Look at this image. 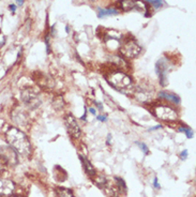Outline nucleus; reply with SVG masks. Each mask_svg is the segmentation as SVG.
Here are the masks:
<instances>
[{"instance_id": "2eb2a0df", "label": "nucleus", "mask_w": 196, "mask_h": 197, "mask_svg": "<svg viewBox=\"0 0 196 197\" xmlns=\"http://www.w3.org/2000/svg\"><path fill=\"white\" fill-rule=\"evenodd\" d=\"M121 36H122L121 32L117 31V30H108V31H106V34H105V39H106L107 41L109 40L119 41L121 39Z\"/></svg>"}, {"instance_id": "39448f33", "label": "nucleus", "mask_w": 196, "mask_h": 197, "mask_svg": "<svg viewBox=\"0 0 196 197\" xmlns=\"http://www.w3.org/2000/svg\"><path fill=\"white\" fill-rule=\"evenodd\" d=\"M64 122H65V126H67V130H68V132H69L70 135L73 136L74 138H78L81 134V127H79L75 118L71 115H68L67 117H65Z\"/></svg>"}, {"instance_id": "aec40b11", "label": "nucleus", "mask_w": 196, "mask_h": 197, "mask_svg": "<svg viewBox=\"0 0 196 197\" xmlns=\"http://www.w3.org/2000/svg\"><path fill=\"white\" fill-rule=\"evenodd\" d=\"M188 155H189L188 150H183V151L180 153V159H181V160H185L186 157H188Z\"/></svg>"}, {"instance_id": "f257e3e1", "label": "nucleus", "mask_w": 196, "mask_h": 197, "mask_svg": "<svg viewBox=\"0 0 196 197\" xmlns=\"http://www.w3.org/2000/svg\"><path fill=\"white\" fill-rule=\"evenodd\" d=\"M6 138L11 148H13L18 154L28 156L31 152V145L26 136L20 130L16 127H10L6 133Z\"/></svg>"}, {"instance_id": "f03ea898", "label": "nucleus", "mask_w": 196, "mask_h": 197, "mask_svg": "<svg viewBox=\"0 0 196 197\" xmlns=\"http://www.w3.org/2000/svg\"><path fill=\"white\" fill-rule=\"evenodd\" d=\"M106 79L113 87L118 88V89H124V88L129 87L132 84V78L130 77L128 74L124 72L116 71L111 72L106 76Z\"/></svg>"}, {"instance_id": "f3484780", "label": "nucleus", "mask_w": 196, "mask_h": 197, "mask_svg": "<svg viewBox=\"0 0 196 197\" xmlns=\"http://www.w3.org/2000/svg\"><path fill=\"white\" fill-rule=\"evenodd\" d=\"M145 1L149 2V3L152 4V6H155V8H157V9L162 8L163 4H164V1H163V0H145Z\"/></svg>"}, {"instance_id": "bb28decb", "label": "nucleus", "mask_w": 196, "mask_h": 197, "mask_svg": "<svg viewBox=\"0 0 196 197\" xmlns=\"http://www.w3.org/2000/svg\"><path fill=\"white\" fill-rule=\"evenodd\" d=\"M18 3V6H23V3H24V0H16Z\"/></svg>"}, {"instance_id": "6ab92c4d", "label": "nucleus", "mask_w": 196, "mask_h": 197, "mask_svg": "<svg viewBox=\"0 0 196 197\" xmlns=\"http://www.w3.org/2000/svg\"><path fill=\"white\" fill-rule=\"evenodd\" d=\"M136 145L137 146H139V148L142 149V151L144 152L145 154H149V149H148V147H147V145L146 143H139V141H136Z\"/></svg>"}, {"instance_id": "cd10ccee", "label": "nucleus", "mask_w": 196, "mask_h": 197, "mask_svg": "<svg viewBox=\"0 0 196 197\" xmlns=\"http://www.w3.org/2000/svg\"><path fill=\"white\" fill-rule=\"evenodd\" d=\"M86 115H87V110H86V108H85V113H84V116H83V118H81V119L86 120Z\"/></svg>"}, {"instance_id": "dca6fc26", "label": "nucleus", "mask_w": 196, "mask_h": 197, "mask_svg": "<svg viewBox=\"0 0 196 197\" xmlns=\"http://www.w3.org/2000/svg\"><path fill=\"white\" fill-rule=\"evenodd\" d=\"M115 181L117 182V186H118L119 191H120L121 193H123V192L127 191V185H125V182L122 178L115 177Z\"/></svg>"}, {"instance_id": "b1692460", "label": "nucleus", "mask_w": 196, "mask_h": 197, "mask_svg": "<svg viewBox=\"0 0 196 197\" xmlns=\"http://www.w3.org/2000/svg\"><path fill=\"white\" fill-rule=\"evenodd\" d=\"M3 163H6V162H4L3 160H2L1 156H0V171H1L2 169H3Z\"/></svg>"}, {"instance_id": "f8f14e48", "label": "nucleus", "mask_w": 196, "mask_h": 197, "mask_svg": "<svg viewBox=\"0 0 196 197\" xmlns=\"http://www.w3.org/2000/svg\"><path fill=\"white\" fill-rule=\"evenodd\" d=\"M159 96L162 99H165L167 101H170L172 103L179 104L180 103V99H179L178 96H176L175 93H170V92H166V91H162L159 93Z\"/></svg>"}, {"instance_id": "412c9836", "label": "nucleus", "mask_w": 196, "mask_h": 197, "mask_svg": "<svg viewBox=\"0 0 196 197\" xmlns=\"http://www.w3.org/2000/svg\"><path fill=\"white\" fill-rule=\"evenodd\" d=\"M97 119L99 120V121H101V122H105L106 121V116H101V115H99V116H97Z\"/></svg>"}, {"instance_id": "7ed1b4c3", "label": "nucleus", "mask_w": 196, "mask_h": 197, "mask_svg": "<svg viewBox=\"0 0 196 197\" xmlns=\"http://www.w3.org/2000/svg\"><path fill=\"white\" fill-rule=\"evenodd\" d=\"M142 50V47L137 44V42H135L134 40H129L125 41L124 44L121 46L120 52L123 56L128 57V58H135L139 55Z\"/></svg>"}, {"instance_id": "ddd939ff", "label": "nucleus", "mask_w": 196, "mask_h": 197, "mask_svg": "<svg viewBox=\"0 0 196 197\" xmlns=\"http://www.w3.org/2000/svg\"><path fill=\"white\" fill-rule=\"evenodd\" d=\"M118 10L116 9H99L98 10V16L100 18H103L105 16H111V15H117Z\"/></svg>"}, {"instance_id": "0eeeda50", "label": "nucleus", "mask_w": 196, "mask_h": 197, "mask_svg": "<svg viewBox=\"0 0 196 197\" xmlns=\"http://www.w3.org/2000/svg\"><path fill=\"white\" fill-rule=\"evenodd\" d=\"M0 156L2 157L6 163H9L11 165H15L17 163V155H16V151L13 148H2L0 151Z\"/></svg>"}, {"instance_id": "4be33fe9", "label": "nucleus", "mask_w": 196, "mask_h": 197, "mask_svg": "<svg viewBox=\"0 0 196 197\" xmlns=\"http://www.w3.org/2000/svg\"><path fill=\"white\" fill-rule=\"evenodd\" d=\"M153 186H155V189H160V187H161V185L159 184V181H158V178L157 177H155V180H153Z\"/></svg>"}, {"instance_id": "a211bd4d", "label": "nucleus", "mask_w": 196, "mask_h": 197, "mask_svg": "<svg viewBox=\"0 0 196 197\" xmlns=\"http://www.w3.org/2000/svg\"><path fill=\"white\" fill-rule=\"evenodd\" d=\"M179 132H183L188 138H193V136H194L193 131L191 129H189V127H180V129H179Z\"/></svg>"}, {"instance_id": "423d86ee", "label": "nucleus", "mask_w": 196, "mask_h": 197, "mask_svg": "<svg viewBox=\"0 0 196 197\" xmlns=\"http://www.w3.org/2000/svg\"><path fill=\"white\" fill-rule=\"evenodd\" d=\"M14 190H15V184L13 181L0 178V197H8L12 195Z\"/></svg>"}, {"instance_id": "393cba45", "label": "nucleus", "mask_w": 196, "mask_h": 197, "mask_svg": "<svg viewBox=\"0 0 196 197\" xmlns=\"http://www.w3.org/2000/svg\"><path fill=\"white\" fill-rule=\"evenodd\" d=\"M162 127V126H153V127H151L149 131H155V130H158V129H161Z\"/></svg>"}, {"instance_id": "20e7f679", "label": "nucleus", "mask_w": 196, "mask_h": 197, "mask_svg": "<svg viewBox=\"0 0 196 197\" xmlns=\"http://www.w3.org/2000/svg\"><path fill=\"white\" fill-rule=\"evenodd\" d=\"M155 115L157 118L164 121H172V120L177 119V113L175 109H172L169 106H157L155 109Z\"/></svg>"}, {"instance_id": "9d476101", "label": "nucleus", "mask_w": 196, "mask_h": 197, "mask_svg": "<svg viewBox=\"0 0 196 197\" xmlns=\"http://www.w3.org/2000/svg\"><path fill=\"white\" fill-rule=\"evenodd\" d=\"M117 6L118 9H120L121 11H124V12L136 10L137 0H118Z\"/></svg>"}, {"instance_id": "a878e982", "label": "nucleus", "mask_w": 196, "mask_h": 197, "mask_svg": "<svg viewBox=\"0 0 196 197\" xmlns=\"http://www.w3.org/2000/svg\"><path fill=\"white\" fill-rule=\"evenodd\" d=\"M89 112L91 113L92 115H95V113H95V109H94V108H92V107H90V108H89Z\"/></svg>"}, {"instance_id": "6e6552de", "label": "nucleus", "mask_w": 196, "mask_h": 197, "mask_svg": "<svg viewBox=\"0 0 196 197\" xmlns=\"http://www.w3.org/2000/svg\"><path fill=\"white\" fill-rule=\"evenodd\" d=\"M22 99L27 105L31 106L32 108H36L39 105V99L38 96L33 92L32 89H26L23 91L22 93Z\"/></svg>"}, {"instance_id": "9b49d317", "label": "nucleus", "mask_w": 196, "mask_h": 197, "mask_svg": "<svg viewBox=\"0 0 196 197\" xmlns=\"http://www.w3.org/2000/svg\"><path fill=\"white\" fill-rule=\"evenodd\" d=\"M78 157H79V160H81V164H83L86 173H87L89 177H94V176H97V171H95L94 167H93V165L90 163L89 160H87V157H85L84 155H81V154L78 155Z\"/></svg>"}, {"instance_id": "4468645a", "label": "nucleus", "mask_w": 196, "mask_h": 197, "mask_svg": "<svg viewBox=\"0 0 196 197\" xmlns=\"http://www.w3.org/2000/svg\"><path fill=\"white\" fill-rule=\"evenodd\" d=\"M56 197H74L71 190L65 187H56Z\"/></svg>"}, {"instance_id": "c85d7f7f", "label": "nucleus", "mask_w": 196, "mask_h": 197, "mask_svg": "<svg viewBox=\"0 0 196 197\" xmlns=\"http://www.w3.org/2000/svg\"><path fill=\"white\" fill-rule=\"evenodd\" d=\"M8 197H20V196H14V195H10V196H8Z\"/></svg>"}, {"instance_id": "1a4fd4ad", "label": "nucleus", "mask_w": 196, "mask_h": 197, "mask_svg": "<svg viewBox=\"0 0 196 197\" xmlns=\"http://www.w3.org/2000/svg\"><path fill=\"white\" fill-rule=\"evenodd\" d=\"M157 72L158 76L160 78V83L162 86L166 85L167 82V71H166V63H164V59H161L160 61L157 62Z\"/></svg>"}, {"instance_id": "5701e85b", "label": "nucleus", "mask_w": 196, "mask_h": 197, "mask_svg": "<svg viewBox=\"0 0 196 197\" xmlns=\"http://www.w3.org/2000/svg\"><path fill=\"white\" fill-rule=\"evenodd\" d=\"M9 10H10L12 13H15V11H16V6H15V4H10V6H9Z\"/></svg>"}]
</instances>
